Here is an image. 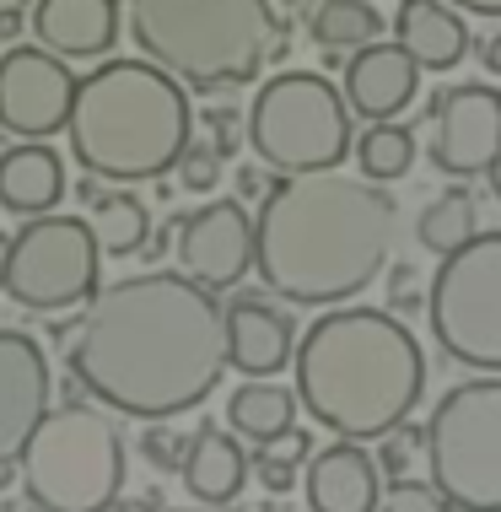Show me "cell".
Returning a JSON list of instances; mask_svg holds the SVG:
<instances>
[{
	"label": "cell",
	"mask_w": 501,
	"mask_h": 512,
	"mask_svg": "<svg viewBox=\"0 0 501 512\" xmlns=\"http://www.w3.org/2000/svg\"><path fill=\"white\" fill-rule=\"evenodd\" d=\"M453 11H475V17H501V0H448Z\"/></svg>",
	"instance_id": "836d02e7"
},
{
	"label": "cell",
	"mask_w": 501,
	"mask_h": 512,
	"mask_svg": "<svg viewBox=\"0 0 501 512\" xmlns=\"http://www.w3.org/2000/svg\"><path fill=\"white\" fill-rule=\"evenodd\" d=\"M297 405L324 432L372 442L410 421L426 394V356L394 308H334L318 313L291 345Z\"/></svg>",
	"instance_id": "3957f363"
},
{
	"label": "cell",
	"mask_w": 501,
	"mask_h": 512,
	"mask_svg": "<svg viewBox=\"0 0 501 512\" xmlns=\"http://www.w3.org/2000/svg\"><path fill=\"white\" fill-rule=\"evenodd\" d=\"M38 49L60 60H97L119 44V0H27Z\"/></svg>",
	"instance_id": "2e32d148"
},
{
	"label": "cell",
	"mask_w": 501,
	"mask_h": 512,
	"mask_svg": "<svg viewBox=\"0 0 501 512\" xmlns=\"http://www.w3.org/2000/svg\"><path fill=\"white\" fill-rule=\"evenodd\" d=\"M291 345H297V324L281 302L248 292L227 308V367H238L243 378H275L291 367Z\"/></svg>",
	"instance_id": "e0dca14e"
},
{
	"label": "cell",
	"mask_w": 501,
	"mask_h": 512,
	"mask_svg": "<svg viewBox=\"0 0 501 512\" xmlns=\"http://www.w3.org/2000/svg\"><path fill=\"white\" fill-rule=\"evenodd\" d=\"M302 491H308V512H378L383 475L361 442L340 437L324 453H308Z\"/></svg>",
	"instance_id": "ac0fdd59"
},
{
	"label": "cell",
	"mask_w": 501,
	"mask_h": 512,
	"mask_svg": "<svg viewBox=\"0 0 501 512\" xmlns=\"http://www.w3.org/2000/svg\"><path fill=\"white\" fill-rule=\"evenodd\" d=\"M173 173H178V184H184V189H194V195H211V189L221 184V151L211 141H194V135H189V146L178 151Z\"/></svg>",
	"instance_id": "83f0119b"
},
{
	"label": "cell",
	"mask_w": 501,
	"mask_h": 512,
	"mask_svg": "<svg viewBox=\"0 0 501 512\" xmlns=\"http://www.w3.org/2000/svg\"><path fill=\"white\" fill-rule=\"evenodd\" d=\"M71 378L135 421L200 410L227 372V308L178 270H141L81 302Z\"/></svg>",
	"instance_id": "6da1fadb"
},
{
	"label": "cell",
	"mask_w": 501,
	"mask_h": 512,
	"mask_svg": "<svg viewBox=\"0 0 501 512\" xmlns=\"http://www.w3.org/2000/svg\"><path fill=\"white\" fill-rule=\"evenodd\" d=\"M71 178H65V157L49 141H17L0 151V211L11 216H44L65 200Z\"/></svg>",
	"instance_id": "ffe728a7"
},
{
	"label": "cell",
	"mask_w": 501,
	"mask_h": 512,
	"mask_svg": "<svg viewBox=\"0 0 501 512\" xmlns=\"http://www.w3.org/2000/svg\"><path fill=\"white\" fill-rule=\"evenodd\" d=\"M178 512H238V507H232V502H227V507H211V502H194V507H178Z\"/></svg>",
	"instance_id": "f35d334b"
},
{
	"label": "cell",
	"mask_w": 501,
	"mask_h": 512,
	"mask_svg": "<svg viewBox=\"0 0 501 512\" xmlns=\"http://www.w3.org/2000/svg\"><path fill=\"white\" fill-rule=\"evenodd\" d=\"M388 308H399V313L421 308V286H415V270L410 265H399L394 281H388Z\"/></svg>",
	"instance_id": "1f68e13d"
},
{
	"label": "cell",
	"mask_w": 501,
	"mask_h": 512,
	"mask_svg": "<svg viewBox=\"0 0 501 512\" xmlns=\"http://www.w3.org/2000/svg\"><path fill=\"white\" fill-rule=\"evenodd\" d=\"M340 98L351 114H361L367 124L378 119H399L405 108L421 98V71L399 44H361L351 60H345V87Z\"/></svg>",
	"instance_id": "9a60e30c"
},
{
	"label": "cell",
	"mask_w": 501,
	"mask_h": 512,
	"mask_svg": "<svg viewBox=\"0 0 501 512\" xmlns=\"http://www.w3.org/2000/svg\"><path fill=\"white\" fill-rule=\"evenodd\" d=\"M124 17L141 60L194 92L248 87L286 54L275 0H124Z\"/></svg>",
	"instance_id": "5b68a950"
},
{
	"label": "cell",
	"mask_w": 501,
	"mask_h": 512,
	"mask_svg": "<svg viewBox=\"0 0 501 512\" xmlns=\"http://www.w3.org/2000/svg\"><path fill=\"white\" fill-rule=\"evenodd\" d=\"M189 135L194 103L184 81L157 71L151 60H103L92 76H76L65 141L87 178L151 184V178L173 173Z\"/></svg>",
	"instance_id": "277c9868"
},
{
	"label": "cell",
	"mask_w": 501,
	"mask_h": 512,
	"mask_svg": "<svg viewBox=\"0 0 501 512\" xmlns=\"http://www.w3.org/2000/svg\"><path fill=\"white\" fill-rule=\"evenodd\" d=\"M421 453L453 512H501V378L480 372L431 405Z\"/></svg>",
	"instance_id": "52a82bcc"
},
{
	"label": "cell",
	"mask_w": 501,
	"mask_h": 512,
	"mask_svg": "<svg viewBox=\"0 0 501 512\" xmlns=\"http://www.w3.org/2000/svg\"><path fill=\"white\" fill-rule=\"evenodd\" d=\"M399 205L383 184L329 173L275 178L254 216V270L270 297L297 308H340L388 270Z\"/></svg>",
	"instance_id": "7a4b0ae2"
},
{
	"label": "cell",
	"mask_w": 501,
	"mask_h": 512,
	"mask_svg": "<svg viewBox=\"0 0 501 512\" xmlns=\"http://www.w3.org/2000/svg\"><path fill=\"white\" fill-rule=\"evenodd\" d=\"M238 189H243V200H254V195H264V178H259L254 168H243V173H238Z\"/></svg>",
	"instance_id": "e575fe53"
},
{
	"label": "cell",
	"mask_w": 501,
	"mask_h": 512,
	"mask_svg": "<svg viewBox=\"0 0 501 512\" xmlns=\"http://www.w3.org/2000/svg\"><path fill=\"white\" fill-rule=\"evenodd\" d=\"M351 151H356V173L367 184H399L415 168V135L399 119L367 124V135H356Z\"/></svg>",
	"instance_id": "484cf974"
},
{
	"label": "cell",
	"mask_w": 501,
	"mask_h": 512,
	"mask_svg": "<svg viewBox=\"0 0 501 512\" xmlns=\"http://www.w3.org/2000/svg\"><path fill=\"white\" fill-rule=\"evenodd\" d=\"M76 76L60 54L38 44H11L0 54V130L17 141H49L65 130Z\"/></svg>",
	"instance_id": "7c38bea8"
},
{
	"label": "cell",
	"mask_w": 501,
	"mask_h": 512,
	"mask_svg": "<svg viewBox=\"0 0 501 512\" xmlns=\"http://www.w3.org/2000/svg\"><path fill=\"white\" fill-rule=\"evenodd\" d=\"M11 11H27V0H0V17H11Z\"/></svg>",
	"instance_id": "60d3db41"
},
{
	"label": "cell",
	"mask_w": 501,
	"mask_h": 512,
	"mask_svg": "<svg viewBox=\"0 0 501 512\" xmlns=\"http://www.w3.org/2000/svg\"><path fill=\"white\" fill-rule=\"evenodd\" d=\"M173 227V254L184 281L205 292H232L254 270V216L243 211V200H211L178 216Z\"/></svg>",
	"instance_id": "4fadbf2b"
},
{
	"label": "cell",
	"mask_w": 501,
	"mask_h": 512,
	"mask_svg": "<svg viewBox=\"0 0 501 512\" xmlns=\"http://www.w3.org/2000/svg\"><path fill=\"white\" fill-rule=\"evenodd\" d=\"M92 512H135V507L124 502V496H114V502H103V507H92Z\"/></svg>",
	"instance_id": "74e56055"
},
{
	"label": "cell",
	"mask_w": 501,
	"mask_h": 512,
	"mask_svg": "<svg viewBox=\"0 0 501 512\" xmlns=\"http://www.w3.org/2000/svg\"><path fill=\"white\" fill-rule=\"evenodd\" d=\"M475 232H480V205H475V195H469L464 184L442 189V195L421 211V221H415V238H421V248L437 254V259L453 254V248H464Z\"/></svg>",
	"instance_id": "d4e9b609"
},
{
	"label": "cell",
	"mask_w": 501,
	"mask_h": 512,
	"mask_svg": "<svg viewBox=\"0 0 501 512\" xmlns=\"http://www.w3.org/2000/svg\"><path fill=\"white\" fill-rule=\"evenodd\" d=\"M394 44L415 60V71H453L469 54V27L464 11H453L448 0H399L394 17Z\"/></svg>",
	"instance_id": "d6986e66"
},
{
	"label": "cell",
	"mask_w": 501,
	"mask_h": 512,
	"mask_svg": "<svg viewBox=\"0 0 501 512\" xmlns=\"http://www.w3.org/2000/svg\"><path fill=\"white\" fill-rule=\"evenodd\" d=\"M501 151V92L491 81H458L426 108V157L442 178H485Z\"/></svg>",
	"instance_id": "8fae6325"
},
{
	"label": "cell",
	"mask_w": 501,
	"mask_h": 512,
	"mask_svg": "<svg viewBox=\"0 0 501 512\" xmlns=\"http://www.w3.org/2000/svg\"><path fill=\"white\" fill-rule=\"evenodd\" d=\"M11 480H17V459H0V491H6Z\"/></svg>",
	"instance_id": "8d00e7d4"
},
{
	"label": "cell",
	"mask_w": 501,
	"mask_h": 512,
	"mask_svg": "<svg viewBox=\"0 0 501 512\" xmlns=\"http://www.w3.org/2000/svg\"><path fill=\"white\" fill-rule=\"evenodd\" d=\"M49 410V356L22 329H0V459H17L38 415Z\"/></svg>",
	"instance_id": "5bb4252c"
},
{
	"label": "cell",
	"mask_w": 501,
	"mask_h": 512,
	"mask_svg": "<svg viewBox=\"0 0 501 512\" xmlns=\"http://www.w3.org/2000/svg\"><path fill=\"white\" fill-rule=\"evenodd\" d=\"M81 200H87V227H92V243L103 259H130L151 243V211L135 195L124 189H97V178L81 184Z\"/></svg>",
	"instance_id": "7402d4cb"
},
{
	"label": "cell",
	"mask_w": 501,
	"mask_h": 512,
	"mask_svg": "<svg viewBox=\"0 0 501 512\" xmlns=\"http://www.w3.org/2000/svg\"><path fill=\"white\" fill-rule=\"evenodd\" d=\"M141 448H146V459L157 469H178V464H184V453H189V437H178L167 421H146Z\"/></svg>",
	"instance_id": "4dcf8cb0"
},
{
	"label": "cell",
	"mask_w": 501,
	"mask_h": 512,
	"mask_svg": "<svg viewBox=\"0 0 501 512\" xmlns=\"http://www.w3.org/2000/svg\"><path fill=\"white\" fill-rule=\"evenodd\" d=\"M383 11L372 0H318L308 11V33L318 49L329 54H345V49H361V44H378L383 38Z\"/></svg>",
	"instance_id": "cb8c5ba5"
},
{
	"label": "cell",
	"mask_w": 501,
	"mask_h": 512,
	"mask_svg": "<svg viewBox=\"0 0 501 512\" xmlns=\"http://www.w3.org/2000/svg\"><path fill=\"white\" fill-rule=\"evenodd\" d=\"M421 453V432H410L405 421L394 426V432H383V453L372 464H378V475H394V480H405V469H410V459Z\"/></svg>",
	"instance_id": "f546056e"
},
{
	"label": "cell",
	"mask_w": 501,
	"mask_h": 512,
	"mask_svg": "<svg viewBox=\"0 0 501 512\" xmlns=\"http://www.w3.org/2000/svg\"><path fill=\"white\" fill-rule=\"evenodd\" d=\"M308 432H297V426H286V432H275V437H264L259 442V453H254V475H259V486L270 491V496H281V491H291L297 486V469L308 464Z\"/></svg>",
	"instance_id": "4316f807"
},
{
	"label": "cell",
	"mask_w": 501,
	"mask_h": 512,
	"mask_svg": "<svg viewBox=\"0 0 501 512\" xmlns=\"http://www.w3.org/2000/svg\"><path fill=\"white\" fill-rule=\"evenodd\" d=\"M351 108L313 71H281L248 103V146L275 178L329 173L351 157Z\"/></svg>",
	"instance_id": "ba28073f"
},
{
	"label": "cell",
	"mask_w": 501,
	"mask_h": 512,
	"mask_svg": "<svg viewBox=\"0 0 501 512\" xmlns=\"http://www.w3.org/2000/svg\"><path fill=\"white\" fill-rule=\"evenodd\" d=\"M475 54H480V65H485V71L501 76V33H485L480 44H475Z\"/></svg>",
	"instance_id": "d6a6232c"
},
{
	"label": "cell",
	"mask_w": 501,
	"mask_h": 512,
	"mask_svg": "<svg viewBox=\"0 0 501 512\" xmlns=\"http://www.w3.org/2000/svg\"><path fill=\"white\" fill-rule=\"evenodd\" d=\"M426 318L442 356L501 378V232L480 227L464 248L442 254L426 286Z\"/></svg>",
	"instance_id": "9c48e42d"
},
{
	"label": "cell",
	"mask_w": 501,
	"mask_h": 512,
	"mask_svg": "<svg viewBox=\"0 0 501 512\" xmlns=\"http://www.w3.org/2000/svg\"><path fill=\"white\" fill-rule=\"evenodd\" d=\"M485 178H491V195L501 200V151H496V157H491V168H485Z\"/></svg>",
	"instance_id": "d590c367"
},
{
	"label": "cell",
	"mask_w": 501,
	"mask_h": 512,
	"mask_svg": "<svg viewBox=\"0 0 501 512\" xmlns=\"http://www.w3.org/2000/svg\"><path fill=\"white\" fill-rule=\"evenodd\" d=\"M6 254H11V238L0 232V286H6Z\"/></svg>",
	"instance_id": "ab89813d"
},
{
	"label": "cell",
	"mask_w": 501,
	"mask_h": 512,
	"mask_svg": "<svg viewBox=\"0 0 501 512\" xmlns=\"http://www.w3.org/2000/svg\"><path fill=\"white\" fill-rule=\"evenodd\" d=\"M0 512H11V507H0Z\"/></svg>",
	"instance_id": "b9f144b4"
},
{
	"label": "cell",
	"mask_w": 501,
	"mask_h": 512,
	"mask_svg": "<svg viewBox=\"0 0 501 512\" xmlns=\"http://www.w3.org/2000/svg\"><path fill=\"white\" fill-rule=\"evenodd\" d=\"M17 486L38 512H92L124 486V432L97 405H49L17 448Z\"/></svg>",
	"instance_id": "8992f818"
},
{
	"label": "cell",
	"mask_w": 501,
	"mask_h": 512,
	"mask_svg": "<svg viewBox=\"0 0 501 512\" xmlns=\"http://www.w3.org/2000/svg\"><path fill=\"white\" fill-rule=\"evenodd\" d=\"M97 259L103 254L81 216H27L11 238L0 292H11V302H22L27 313H71L97 292Z\"/></svg>",
	"instance_id": "30bf717a"
},
{
	"label": "cell",
	"mask_w": 501,
	"mask_h": 512,
	"mask_svg": "<svg viewBox=\"0 0 501 512\" xmlns=\"http://www.w3.org/2000/svg\"><path fill=\"white\" fill-rule=\"evenodd\" d=\"M378 512H453V507L426 480H394L388 496H378Z\"/></svg>",
	"instance_id": "f1b7e54d"
},
{
	"label": "cell",
	"mask_w": 501,
	"mask_h": 512,
	"mask_svg": "<svg viewBox=\"0 0 501 512\" xmlns=\"http://www.w3.org/2000/svg\"><path fill=\"white\" fill-rule=\"evenodd\" d=\"M178 475H184V491L194 502L227 507V502H238L243 486H248V453L232 442V432L200 426V432L189 437V453H184V464H178Z\"/></svg>",
	"instance_id": "44dd1931"
},
{
	"label": "cell",
	"mask_w": 501,
	"mask_h": 512,
	"mask_svg": "<svg viewBox=\"0 0 501 512\" xmlns=\"http://www.w3.org/2000/svg\"><path fill=\"white\" fill-rule=\"evenodd\" d=\"M297 426V394L281 389L275 378H248L243 389L227 394V432L232 437H248V442H264L275 432Z\"/></svg>",
	"instance_id": "603a6c76"
}]
</instances>
